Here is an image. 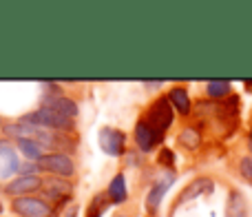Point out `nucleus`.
<instances>
[{
  "mask_svg": "<svg viewBox=\"0 0 252 217\" xmlns=\"http://www.w3.org/2000/svg\"><path fill=\"white\" fill-rule=\"evenodd\" d=\"M142 122L151 126L153 131L164 135L166 129L173 124V107H170V102L166 100V98L153 102V107L148 108V113H146V120H142Z\"/></svg>",
  "mask_w": 252,
  "mask_h": 217,
  "instance_id": "f257e3e1",
  "label": "nucleus"
},
{
  "mask_svg": "<svg viewBox=\"0 0 252 217\" xmlns=\"http://www.w3.org/2000/svg\"><path fill=\"white\" fill-rule=\"evenodd\" d=\"M25 122H33V126H42V129H71V120L64 115H60L58 111H53V108H38V111L29 113V115H25Z\"/></svg>",
  "mask_w": 252,
  "mask_h": 217,
  "instance_id": "f03ea898",
  "label": "nucleus"
},
{
  "mask_svg": "<svg viewBox=\"0 0 252 217\" xmlns=\"http://www.w3.org/2000/svg\"><path fill=\"white\" fill-rule=\"evenodd\" d=\"M40 169L49 171V173H53V175L69 178V175H73L75 166H73V162H71V157L64 155V153H49V155L40 157Z\"/></svg>",
  "mask_w": 252,
  "mask_h": 217,
  "instance_id": "7ed1b4c3",
  "label": "nucleus"
},
{
  "mask_svg": "<svg viewBox=\"0 0 252 217\" xmlns=\"http://www.w3.org/2000/svg\"><path fill=\"white\" fill-rule=\"evenodd\" d=\"M13 211L20 217H51V206L38 197H18Z\"/></svg>",
  "mask_w": 252,
  "mask_h": 217,
  "instance_id": "20e7f679",
  "label": "nucleus"
},
{
  "mask_svg": "<svg viewBox=\"0 0 252 217\" xmlns=\"http://www.w3.org/2000/svg\"><path fill=\"white\" fill-rule=\"evenodd\" d=\"M124 144H126V135L122 131L111 129V126H106V129L100 131V146H102V151L109 153V155H113V157L122 155Z\"/></svg>",
  "mask_w": 252,
  "mask_h": 217,
  "instance_id": "39448f33",
  "label": "nucleus"
},
{
  "mask_svg": "<svg viewBox=\"0 0 252 217\" xmlns=\"http://www.w3.org/2000/svg\"><path fill=\"white\" fill-rule=\"evenodd\" d=\"M161 140H164L161 133L153 131L151 126L144 124V122H137V126H135V142H137V146L142 148V151H153L155 144H159Z\"/></svg>",
  "mask_w": 252,
  "mask_h": 217,
  "instance_id": "423d86ee",
  "label": "nucleus"
},
{
  "mask_svg": "<svg viewBox=\"0 0 252 217\" xmlns=\"http://www.w3.org/2000/svg\"><path fill=\"white\" fill-rule=\"evenodd\" d=\"M40 186H42V180H40L38 175H20L18 180H11L4 191L11 193V195H22V193L38 191Z\"/></svg>",
  "mask_w": 252,
  "mask_h": 217,
  "instance_id": "0eeeda50",
  "label": "nucleus"
},
{
  "mask_svg": "<svg viewBox=\"0 0 252 217\" xmlns=\"http://www.w3.org/2000/svg\"><path fill=\"white\" fill-rule=\"evenodd\" d=\"M44 107H47V108H53V111H58L60 115L69 117V120L78 115V105H75L73 100H69V98H62V96L44 100Z\"/></svg>",
  "mask_w": 252,
  "mask_h": 217,
  "instance_id": "6e6552de",
  "label": "nucleus"
},
{
  "mask_svg": "<svg viewBox=\"0 0 252 217\" xmlns=\"http://www.w3.org/2000/svg\"><path fill=\"white\" fill-rule=\"evenodd\" d=\"M173 175H166V178H161L159 182L155 184V186L151 188V193H148V209H157L159 206V202H161V197L166 195V191L170 188V184H173Z\"/></svg>",
  "mask_w": 252,
  "mask_h": 217,
  "instance_id": "1a4fd4ad",
  "label": "nucleus"
},
{
  "mask_svg": "<svg viewBox=\"0 0 252 217\" xmlns=\"http://www.w3.org/2000/svg\"><path fill=\"white\" fill-rule=\"evenodd\" d=\"M13 171H18L16 153H13V148L0 144V178H9Z\"/></svg>",
  "mask_w": 252,
  "mask_h": 217,
  "instance_id": "9d476101",
  "label": "nucleus"
},
{
  "mask_svg": "<svg viewBox=\"0 0 252 217\" xmlns=\"http://www.w3.org/2000/svg\"><path fill=\"white\" fill-rule=\"evenodd\" d=\"M228 217H250L246 197L239 191H232L230 197H228Z\"/></svg>",
  "mask_w": 252,
  "mask_h": 217,
  "instance_id": "9b49d317",
  "label": "nucleus"
},
{
  "mask_svg": "<svg viewBox=\"0 0 252 217\" xmlns=\"http://www.w3.org/2000/svg\"><path fill=\"white\" fill-rule=\"evenodd\" d=\"M170 105L173 108H177L179 113H184L186 115L188 111H190V100H188V91L184 87H175L173 91H170Z\"/></svg>",
  "mask_w": 252,
  "mask_h": 217,
  "instance_id": "f8f14e48",
  "label": "nucleus"
},
{
  "mask_svg": "<svg viewBox=\"0 0 252 217\" xmlns=\"http://www.w3.org/2000/svg\"><path fill=\"white\" fill-rule=\"evenodd\" d=\"M213 191V184H210V180H195V182L190 184V186L186 188V191L182 193V202H186V200H190V197H199V195H204V193H210Z\"/></svg>",
  "mask_w": 252,
  "mask_h": 217,
  "instance_id": "ddd939ff",
  "label": "nucleus"
},
{
  "mask_svg": "<svg viewBox=\"0 0 252 217\" xmlns=\"http://www.w3.org/2000/svg\"><path fill=\"white\" fill-rule=\"evenodd\" d=\"M18 146H20V151L25 153L29 160H38L40 162V157H42V146H40L35 140H31V138H18Z\"/></svg>",
  "mask_w": 252,
  "mask_h": 217,
  "instance_id": "4468645a",
  "label": "nucleus"
},
{
  "mask_svg": "<svg viewBox=\"0 0 252 217\" xmlns=\"http://www.w3.org/2000/svg\"><path fill=\"white\" fill-rule=\"evenodd\" d=\"M109 197L115 202V204H122L126 200V180L124 175H115V180L109 186Z\"/></svg>",
  "mask_w": 252,
  "mask_h": 217,
  "instance_id": "2eb2a0df",
  "label": "nucleus"
},
{
  "mask_svg": "<svg viewBox=\"0 0 252 217\" xmlns=\"http://www.w3.org/2000/svg\"><path fill=\"white\" fill-rule=\"evenodd\" d=\"M106 209H109V197H106L104 193H100V195H95L91 200V204H89L87 217H102L106 213Z\"/></svg>",
  "mask_w": 252,
  "mask_h": 217,
  "instance_id": "dca6fc26",
  "label": "nucleus"
},
{
  "mask_svg": "<svg viewBox=\"0 0 252 217\" xmlns=\"http://www.w3.org/2000/svg\"><path fill=\"white\" fill-rule=\"evenodd\" d=\"M179 142L184 144L186 148H197L199 146V133H197V129H192V126H188V129H184L182 133H179Z\"/></svg>",
  "mask_w": 252,
  "mask_h": 217,
  "instance_id": "f3484780",
  "label": "nucleus"
},
{
  "mask_svg": "<svg viewBox=\"0 0 252 217\" xmlns=\"http://www.w3.org/2000/svg\"><path fill=\"white\" fill-rule=\"evenodd\" d=\"M230 91V82L226 80H215V82H208V96L210 98H223Z\"/></svg>",
  "mask_w": 252,
  "mask_h": 217,
  "instance_id": "a211bd4d",
  "label": "nucleus"
},
{
  "mask_svg": "<svg viewBox=\"0 0 252 217\" xmlns=\"http://www.w3.org/2000/svg\"><path fill=\"white\" fill-rule=\"evenodd\" d=\"M241 175H244L248 182H252V157H246V160H241Z\"/></svg>",
  "mask_w": 252,
  "mask_h": 217,
  "instance_id": "6ab92c4d",
  "label": "nucleus"
},
{
  "mask_svg": "<svg viewBox=\"0 0 252 217\" xmlns=\"http://www.w3.org/2000/svg\"><path fill=\"white\" fill-rule=\"evenodd\" d=\"M159 162H164V164H173V162H175L173 151H168V148H161V153H159Z\"/></svg>",
  "mask_w": 252,
  "mask_h": 217,
  "instance_id": "aec40b11",
  "label": "nucleus"
},
{
  "mask_svg": "<svg viewBox=\"0 0 252 217\" xmlns=\"http://www.w3.org/2000/svg\"><path fill=\"white\" fill-rule=\"evenodd\" d=\"M75 215H78V209H75V206H73V209H71L69 213H66V217H75Z\"/></svg>",
  "mask_w": 252,
  "mask_h": 217,
  "instance_id": "412c9836",
  "label": "nucleus"
},
{
  "mask_svg": "<svg viewBox=\"0 0 252 217\" xmlns=\"http://www.w3.org/2000/svg\"><path fill=\"white\" fill-rule=\"evenodd\" d=\"M246 87H248L250 91H252V80H248V82H246Z\"/></svg>",
  "mask_w": 252,
  "mask_h": 217,
  "instance_id": "4be33fe9",
  "label": "nucleus"
},
{
  "mask_svg": "<svg viewBox=\"0 0 252 217\" xmlns=\"http://www.w3.org/2000/svg\"><path fill=\"white\" fill-rule=\"evenodd\" d=\"M2 211H4V206H2V202H0V213H2Z\"/></svg>",
  "mask_w": 252,
  "mask_h": 217,
  "instance_id": "5701e85b",
  "label": "nucleus"
},
{
  "mask_svg": "<svg viewBox=\"0 0 252 217\" xmlns=\"http://www.w3.org/2000/svg\"><path fill=\"white\" fill-rule=\"evenodd\" d=\"M250 144H252V135H250Z\"/></svg>",
  "mask_w": 252,
  "mask_h": 217,
  "instance_id": "b1692460",
  "label": "nucleus"
}]
</instances>
